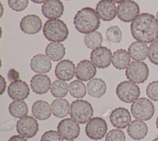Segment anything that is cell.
Here are the masks:
<instances>
[{
	"instance_id": "1",
	"label": "cell",
	"mask_w": 158,
	"mask_h": 141,
	"mask_svg": "<svg viewBox=\"0 0 158 141\" xmlns=\"http://www.w3.org/2000/svg\"><path fill=\"white\" fill-rule=\"evenodd\" d=\"M130 30L137 41L152 43L158 38V20L153 14L142 13L131 22Z\"/></svg>"
},
{
	"instance_id": "2",
	"label": "cell",
	"mask_w": 158,
	"mask_h": 141,
	"mask_svg": "<svg viewBox=\"0 0 158 141\" xmlns=\"http://www.w3.org/2000/svg\"><path fill=\"white\" fill-rule=\"evenodd\" d=\"M73 24L78 32L87 34L99 27L100 20L94 9L86 7L77 12L73 18Z\"/></svg>"
},
{
	"instance_id": "3",
	"label": "cell",
	"mask_w": 158,
	"mask_h": 141,
	"mask_svg": "<svg viewBox=\"0 0 158 141\" xmlns=\"http://www.w3.org/2000/svg\"><path fill=\"white\" fill-rule=\"evenodd\" d=\"M43 35L49 41L61 42L65 40L69 35V29L64 21L60 19H49L43 27Z\"/></svg>"
},
{
	"instance_id": "4",
	"label": "cell",
	"mask_w": 158,
	"mask_h": 141,
	"mask_svg": "<svg viewBox=\"0 0 158 141\" xmlns=\"http://www.w3.org/2000/svg\"><path fill=\"white\" fill-rule=\"evenodd\" d=\"M70 116L77 122L85 124L93 116V106L86 100H76L70 105Z\"/></svg>"
},
{
	"instance_id": "5",
	"label": "cell",
	"mask_w": 158,
	"mask_h": 141,
	"mask_svg": "<svg viewBox=\"0 0 158 141\" xmlns=\"http://www.w3.org/2000/svg\"><path fill=\"white\" fill-rule=\"evenodd\" d=\"M133 116L138 120L148 121L154 115L155 108L153 103L149 99L142 97L133 101L131 105Z\"/></svg>"
},
{
	"instance_id": "6",
	"label": "cell",
	"mask_w": 158,
	"mask_h": 141,
	"mask_svg": "<svg viewBox=\"0 0 158 141\" xmlns=\"http://www.w3.org/2000/svg\"><path fill=\"white\" fill-rule=\"evenodd\" d=\"M115 92L119 100L127 103L135 101L140 95V88L138 85L128 80L119 83L116 87Z\"/></svg>"
},
{
	"instance_id": "7",
	"label": "cell",
	"mask_w": 158,
	"mask_h": 141,
	"mask_svg": "<svg viewBox=\"0 0 158 141\" xmlns=\"http://www.w3.org/2000/svg\"><path fill=\"white\" fill-rule=\"evenodd\" d=\"M149 70L148 65L143 61H133L127 67L125 75L131 82L136 83H144L148 78Z\"/></svg>"
},
{
	"instance_id": "8",
	"label": "cell",
	"mask_w": 158,
	"mask_h": 141,
	"mask_svg": "<svg viewBox=\"0 0 158 141\" xmlns=\"http://www.w3.org/2000/svg\"><path fill=\"white\" fill-rule=\"evenodd\" d=\"M107 130L106 121L101 117H94L86 124L85 132L93 140H99L104 137Z\"/></svg>"
},
{
	"instance_id": "9",
	"label": "cell",
	"mask_w": 158,
	"mask_h": 141,
	"mask_svg": "<svg viewBox=\"0 0 158 141\" xmlns=\"http://www.w3.org/2000/svg\"><path fill=\"white\" fill-rule=\"evenodd\" d=\"M16 127L19 135L25 138L30 139L37 134L39 130V124L35 118L25 116L17 121Z\"/></svg>"
},
{
	"instance_id": "10",
	"label": "cell",
	"mask_w": 158,
	"mask_h": 141,
	"mask_svg": "<svg viewBox=\"0 0 158 141\" xmlns=\"http://www.w3.org/2000/svg\"><path fill=\"white\" fill-rule=\"evenodd\" d=\"M139 7L134 1L127 0L118 5L117 14L118 18L124 22H132L139 14Z\"/></svg>"
},
{
	"instance_id": "11",
	"label": "cell",
	"mask_w": 158,
	"mask_h": 141,
	"mask_svg": "<svg viewBox=\"0 0 158 141\" xmlns=\"http://www.w3.org/2000/svg\"><path fill=\"white\" fill-rule=\"evenodd\" d=\"M57 131L65 140H73L78 137L80 127L78 122L70 118L61 120L57 125Z\"/></svg>"
},
{
	"instance_id": "12",
	"label": "cell",
	"mask_w": 158,
	"mask_h": 141,
	"mask_svg": "<svg viewBox=\"0 0 158 141\" xmlns=\"http://www.w3.org/2000/svg\"><path fill=\"white\" fill-rule=\"evenodd\" d=\"M112 58L111 51L105 46L98 47L93 49L90 54L91 62L99 69L109 67L112 61Z\"/></svg>"
},
{
	"instance_id": "13",
	"label": "cell",
	"mask_w": 158,
	"mask_h": 141,
	"mask_svg": "<svg viewBox=\"0 0 158 141\" xmlns=\"http://www.w3.org/2000/svg\"><path fill=\"white\" fill-rule=\"evenodd\" d=\"M28 85L23 80H17L12 82L7 88V93L14 100H23L30 95Z\"/></svg>"
},
{
	"instance_id": "14",
	"label": "cell",
	"mask_w": 158,
	"mask_h": 141,
	"mask_svg": "<svg viewBox=\"0 0 158 141\" xmlns=\"http://www.w3.org/2000/svg\"><path fill=\"white\" fill-rule=\"evenodd\" d=\"M43 23L38 15L28 14L23 17L20 22V30L28 35H34L38 33L42 28Z\"/></svg>"
},
{
	"instance_id": "15",
	"label": "cell",
	"mask_w": 158,
	"mask_h": 141,
	"mask_svg": "<svg viewBox=\"0 0 158 141\" xmlns=\"http://www.w3.org/2000/svg\"><path fill=\"white\" fill-rule=\"evenodd\" d=\"M131 114L128 110L123 107L114 109L110 114V121L112 126L118 129H124L131 122Z\"/></svg>"
},
{
	"instance_id": "16",
	"label": "cell",
	"mask_w": 158,
	"mask_h": 141,
	"mask_svg": "<svg viewBox=\"0 0 158 141\" xmlns=\"http://www.w3.org/2000/svg\"><path fill=\"white\" fill-rule=\"evenodd\" d=\"M96 74V66L88 59H84L79 62L75 68V76L81 81L86 82L92 79Z\"/></svg>"
},
{
	"instance_id": "17",
	"label": "cell",
	"mask_w": 158,
	"mask_h": 141,
	"mask_svg": "<svg viewBox=\"0 0 158 141\" xmlns=\"http://www.w3.org/2000/svg\"><path fill=\"white\" fill-rule=\"evenodd\" d=\"M96 11L99 17L104 21L113 20L117 14L116 6L110 0H101L96 7Z\"/></svg>"
},
{
	"instance_id": "18",
	"label": "cell",
	"mask_w": 158,
	"mask_h": 141,
	"mask_svg": "<svg viewBox=\"0 0 158 141\" xmlns=\"http://www.w3.org/2000/svg\"><path fill=\"white\" fill-rule=\"evenodd\" d=\"M41 11L45 17L56 19L62 15L64 7L60 0H48L43 4Z\"/></svg>"
},
{
	"instance_id": "19",
	"label": "cell",
	"mask_w": 158,
	"mask_h": 141,
	"mask_svg": "<svg viewBox=\"0 0 158 141\" xmlns=\"http://www.w3.org/2000/svg\"><path fill=\"white\" fill-rule=\"evenodd\" d=\"M54 72L57 79L64 81L70 80L75 74V64L69 59L62 60L56 65Z\"/></svg>"
},
{
	"instance_id": "20",
	"label": "cell",
	"mask_w": 158,
	"mask_h": 141,
	"mask_svg": "<svg viewBox=\"0 0 158 141\" xmlns=\"http://www.w3.org/2000/svg\"><path fill=\"white\" fill-rule=\"evenodd\" d=\"M30 87L35 93L43 95L46 93L51 88V81L47 75L36 74L31 79Z\"/></svg>"
},
{
	"instance_id": "21",
	"label": "cell",
	"mask_w": 158,
	"mask_h": 141,
	"mask_svg": "<svg viewBox=\"0 0 158 141\" xmlns=\"http://www.w3.org/2000/svg\"><path fill=\"white\" fill-rule=\"evenodd\" d=\"M30 67L36 73L45 74L51 69L52 62L47 56L43 54H38L31 58Z\"/></svg>"
},
{
	"instance_id": "22",
	"label": "cell",
	"mask_w": 158,
	"mask_h": 141,
	"mask_svg": "<svg viewBox=\"0 0 158 141\" xmlns=\"http://www.w3.org/2000/svg\"><path fill=\"white\" fill-rule=\"evenodd\" d=\"M148 128L146 122L141 120L135 119L129 124L127 128L128 135L133 140H139L146 137Z\"/></svg>"
},
{
	"instance_id": "23",
	"label": "cell",
	"mask_w": 158,
	"mask_h": 141,
	"mask_svg": "<svg viewBox=\"0 0 158 141\" xmlns=\"http://www.w3.org/2000/svg\"><path fill=\"white\" fill-rule=\"evenodd\" d=\"M128 53L132 59L141 61L148 56V47L145 43L134 41L128 47Z\"/></svg>"
},
{
	"instance_id": "24",
	"label": "cell",
	"mask_w": 158,
	"mask_h": 141,
	"mask_svg": "<svg viewBox=\"0 0 158 141\" xmlns=\"http://www.w3.org/2000/svg\"><path fill=\"white\" fill-rule=\"evenodd\" d=\"M31 111L33 115L37 119L46 120L51 115V107L49 104L44 100H37L32 106Z\"/></svg>"
},
{
	"instance_id": "25",
	"label": "cell",
	"mask_w": 158,
	"mask_h": 141,
	"mask_svg": "<svg viewBox=\"0 0 158 141\" xmlns=\"http://www.w3.org/2000/svg\"><path fill=\"white\" fill-rule=\"evenodd\" d=\"M130 55L126 49H119L115 51L112 55V64L115 68L118 70L126 69L130 64Z\"/></svg>"
},
{
	"instance_id": "26",
	"label": "cell",
	"mask_w": 158,
	"mask_h": 141,
	"mask_svg": "<svg viewBox=\"0 0 158 141\" xmlns=\"http://www.w3.org/2000/svg\"><path fill=\"white\" fill-rule=\"evenodd\" d=\"M106 84L101 78L92 79L87 83V91L88 95L94 98H100L106 92Z\"/></svg>"
},
{
	"instance_id": "27",
	"label": "cell",
	"mask_w": 158,
	"mask_h": 141,
	"mask_svg": "<svg viewBox=\"0 0 158 141\" xmlns=\"http://www.w3.org/2000/svg\"><path fill=\"white\" fill-rule=\"evenodd\" d=\"M45 53L51 61H59L65 56V48L59 42H51L46 47Z\"/></svg>"
},
{
	"instance_id": "28",
	"label": "cell",
	"mask_w": 158,
	"mask_h": 141,
	"mask_svg": "<svg viewBox=\"0 0 158 141\" xmlns=\"http://www.w3.org/2000/svg\"><path fill=\"white\" fill-rule=\"evenodd\" d=\"M51 107L53 115L59 118L67 116L70 111L69 102L64 98L55 99L52 101Z\"/></svg>"
},
{
	"instance_id": "29",
	"label": "cell",
	"mask_w": 158,
	"mask_h": 141,
	"mask_svg": "<svg viewBox=\"0 0 158 141\" xmlns=\"http://www.w3.org/2000/svg\"><path fill=\"white\" fill-rule=\"evenodd\" d=\"M9 113L15 118H21L27 116L28 108L27 103L23 100H14L9 106Z\"/></svg>"
},
{
	"instance_id": "30",
	"label": "cell",
	"mask_w": 158,
	"mask_h": 141,
	"mask_svg": "<svg viewBox=\"0 0 158 141\" xmlns=\"http://www.w3.org/2000/svg\"><path fill=\"white\" fill-rule=\"evenodd\" d=\"M50 90L51 94L54 97L61 98L67 95L69 92V85L64 80L57 79L52 82Z\"/></svg>"
},
{
	"instance_id": "31",
	"label": "cell",
	"mask_w": 158,
	"mask_h": 141,
	"mask_svg": "<svg viewBox=\"0 0 158 141\" xmlns=\"http://www.w3.org/2000/svg\"><path fill=\"white\" fill-rule=\"evenodd\" d=\"M103 38L102 34L98 32L94 31L86 34L84 37V43L86 46L89 49H95L101 46L102 43Z\"/></svg>"
},
{
	"instance_id": "32",
	"label": "cell",
	"mask_w": 158,
	"mask_h": 141,
	"mask_svg": "<svg viewBox=\"0 0 158 141\" xmlns=\"http://www.w3.org/2000/svg\"><path fill=\"white\" fill-rule=\"evenodd\" d=\"M69 90L70 95L76 98H81L86 93V86L80 80H75L71 82L69 86Z\"/></svg>"
},
{
	"instance_id": "33",
	"label": "cell",
	"mask_w": 158,
	"mask_h": 141,
	"mask_svg": "<svg viewBox=\"0 0 158 141\" xmlns=\"http://www.w3.org/2000/svg\"><path fill=\"white\" fill-rule=\"evenodd\" d=\"M106 36L109 41L114 43H118L122 40V33L118 26H110L106 30Z\"/></svg>"
},
{
	"instance_id": "34",
	"label": "cell",
	"mask_w": 158,
	"mask_h": 141,
	"mask_svg": "<svg viewBox=\"0 0 158 141\" xmlns=\"http://www.w3.org/2000/svg\"><path fill=\"white\" fill-rule=\"evenodd\" d=\"M148 56L152 64L158 66V38L150 44L148 48Z\"/></svg>"
},
{
	"instance_id": "35",
	"label": "cell",
	"mask_w": 158,
	"mask_h": 141,
	"mask_svg": "<svg viewBox=\"0 0 158 141\" xmlns=\"http://www.w3.org/2000/svg\"><path fill=\"white\" fill-rule=\"evenodd\" d=\"M146 93L151 100L158 101V80L150 82L146 87Z\"/></svg>"
},
{
	"instance_id": "36",
	"label": "cell",
	"mask_w": 158,
	"mask_h": 141,
	"mask_svg": "<svg viewBox=\"0 0 158 141\" xmlns=\"http://www.w3.org/2000/svg\"><path fill=\"white\" fill-rule=\"evenodd\" d=\"M106 141H125V135L122 130L114 129L106 134Z\"/></svg>"
},
{
	"instance_id": "37",
	"label": "cell",
	"mask_w": 158,
	"mask_h": 141,
	"mask_svg": "<svg viewBox=\"0 0 158 141\" xmlns=\"http://www.w3.org/2000/svg\"><path fill=\"white\" fill-rule=\"evenodd\" d=\"M8 4L13 11L20 12L27 8L28 4V0H8Z\"/></svg>"
},
{
	"instance_id": "38",
	"label": "cell",
	"mask_w": 158,
	"mask_h": 141,
	"mask_svg": "<svg viewBox=\"0 0 158 141\" xmlns=\"http://www.w3.org/2000/svg\"><path fill=\"white\" fill-rule=\"evenodd\" d=\"M41 141H64L60 134L53 130L45 132L41 136Z\"/></svg>"
},
{
	"instance_id": "39",
	"label": "cell",
	"mask_w": 158,
	"mask_h": 141,
	"mask_svg": "<svg viewBox=\"0 0 158 141\" xmlns=\"http://www.w3.org/2000/svg\"><path fill=\"white\" fill-rule=\"evenodd\" d=\"M15 126V123L14 121H6L1 124V132H9L12 130Z\"/></svg>"
},
{
	"instance_id": "40",
	"label": "cell",
	"mask_w": 158,
	"mask_h": 141,
	"mask_svg": "<svg viewBox=\"0 0 158 141\" xmlns=\"http://www.w3.org/2000/svg\"><path fill=\"white\" fill-rule=\"evenodd\" d=\"M7 78L10 82H14V81L19 80L20 74L18 71H17L15 69L12 68V69H10L8 71Z\"/></svg>"
},
{
	"instance_id": "41",
	"label": "cell",
	"mask_w": 158,
	"mask_h": 141,
	"mask_svg": "<svg viewBox=\"0 0 158 141\" xmlns=\"http://www.w3.org/2000/svg\"><path fill=\"white\" fill-rule=\"evenodd\" d=\"M8 141H28L25 137L21 136L20 135H15L12 136Z\"/></svg>"
},
{
	"instance_id": "42",
	"label": "cell",
	"mask_w": 158,
	"mask_h": 141,
	"mask_svg": "<svg viewBox=\"0 0 158 141\" xmlns=\"http://www.w3.org/2000/svg\"><path fill=\"white\" fill-rule=\"evenodd\" d=\"M1 92L0 94L2 95L3 93L6 90V82L5 80V79L2 77V75H1Z\"/></svg>"
},
{
	"instance_id": "43",
	"label": "cell",
	"mask_w": 158,
	"mask_h": 141,
	"mask_svg": "<svg viewBox=\"0 0 158 141\" xmlns=\"http://www.w3.org/2000/svg\"><path fill=\"white\" fill-rule=\"evenodd\" d=\"M30 1L36 4H41V3L45 2L48 0H30Z\"/></svg>"
},
{
	"instance_id": "44",
	"label": "cell",
	"mask_w": 158,
	"mask_h": 141,
	"mask_svg": "<svg viewBox=\"0 0 158 141\" xmlns=\"http://www.w3.org/2000/svg\"><path fill=\"white\" fill-rule=\"evenodd\" d=\"M110 1L115 2V3H118H118H122V2H124L127 0H110Z\"/></svg>"
},
{
	"instance_id": "45",
	"label": "cell",
	"mask_w": 158,
	"mask_h": 141,
	"mask_svg": "<svg viewBox=\"0 0 158 141\" xmlns=\"http://www.w3.org/2000/svg\"><path fill=\"white\" fill-rule=\"evenodd\" d=\"M156 127L158 129V116H157V118L156 120Z\"/></svg>"
},
{
	"instance_id": "46",
	"label": "cell",
	"mask_w": 158,
	"mask_h": 141,
	"mask_svg": "<svg viewBox=\"0 0 158 141\" xmlns=\"http://www.w3.org/2000/svg\"><path fill=\"white\" fill-rule=\"evenodd\" d=\"M152 141H158V137H157L156 138H155L154 139H153Z\"/></svg>"
},
{
	"instance_id": "47",
	"label": "cell",
	"mask_w": 158,
	"mask_h": 141,
	"mask_svg": "<svg viewBox=\"0 0 158 141\" xmlns=\"http://www.w3.org/2000/svg\"><path fill=\"white\" fill-rule=\"evenodd\" d=\"M156 19H157V20H158V10H157V12H156Z\"/></svg>"
},
{
	"instance_id": "48",
	"label": "cell",
	"mask_w": 158,
	"mask_h": 141,
	"mask_svg": "<svg viewBox=\"0 0 158 141\" xmlns=\"http://www.w3.org/2000/svg\"><path fill=\"white\" fill-rule=\"evenodd\" d=\"M69 141H74V140H69Z\"/></svg>"
},
{
	"instance_id": "49",
	"label": "cell",
	"mask_w": 158,
	"mask_h": 141,
	"mask_svg": "<svg viewBox=\"0 0 158 141\" xmlns=\"http://www.w3.org/2000/svg\"><path fill=\"white\" fill-rule=\"evenodd\" d=\"M65 1H70V0H65Z\"/></svg>"
},
{
	"instance_id": "50",
	"label": "cell",
	"mask_w": 158,
	"mask_h": 141,
	"mask_svg": "<svg viewBox=\"0 0 158 141\" xmlns=\"http://www.w3.org/2000/svg\"><path fill=\"white\" fill-rule=\"evenodd\" d=\"M157 137H158V134H157Z\"/></svg>"
}]
</instances>
